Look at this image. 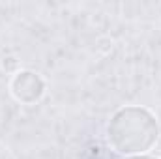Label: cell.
Here are the masks:
<instances>
[{
  "instance_id": "2",
  "label": "cell",
  "mask_w": 161,
  "mask_h": 159,
  "mask_svg": "<svg viewBox=\"0 0 161 159\" xmlns=\"http://www.w3.org/2000/svg\"><path fill=\"white\" fill-rule=\"evenodd\" d=\"M11 90H13V94L19 99H23V101H34V99H38L43 94V82L34 73L25 71V73H19L13 79Z\"/></svg>"
},
{
  "instance_id": "1",
  "label": "cell",
  "mask_w": 161,
  "mask_h": 159,
  "mask_svg": "<svg viewBox=\"0 0 161 159\" xmlns=\"http://www.w3.org/2000/svg\"><path fill=\"white\" fill-rule=\"evenodd\" d=\"M158 122L141 107H125L118 111L109 123V140L120 154L148 152L158 140Z\"/></svg>"
},
{
  "instance_id": "3",
  "label": "cell",
  "mask_w": 161,
  "mask_h": 159,
  "mask_svg": "<svg viewBox=\"0 0 161 159\" xmlns=\"http://www.w3.org/2000/svg\"><path fill=\"white\" fill-rule=\"evenodd\" d=\"M131 159H154V157H131Z\"/></svg>"
}]
</instances>
